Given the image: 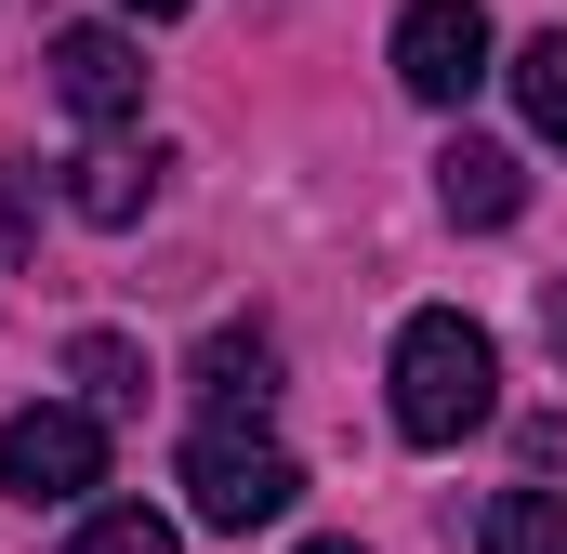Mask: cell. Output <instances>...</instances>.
<instances>
[{
    "mask_svg": "<svg viewBox=\"0 0 567 554\" xmlns=\"http://www.w3.org/2000/svg\"><path fill=\"white\" fill-rule=\"evenodd\" d=\"M198 397H212V410H265V397H278V343H265V330H212V343H198Z\"/></svg>",
    "mask_w": 567,
    "mask_h": 554,
    "instance_id": "ba28073f",
    "label": "cell"
},
{
    "mask_svg": "<svg viewBox=\"0 0 567 554\" xmlns=\"http://www.w3.org/2000/svg\"><path fill=\"white\" fill-rule=\"evenodd\" d=\"M66 383H80L93 410H145V343H120V330H80V343H66Z\"/></svg>",
    "mask_w": 567,
    "mask_h": 554,
    "instance_id": "9c48e42d",
    "label": "cell"
},
{
    "mask_svg": "<svg viewBox=\"0 0 567 554\" xmlns=\"http://www.w3.org/2000/svg\"><path fill=\"white\" fill-rule=\"evenodd\" d=\"M185 502H198V529H278L290 502H303V462H290L278 435H251V422H198L185 435Z\"/></svg>",
    "mask_w": 567,
    "mask_h": 554,
    "instance_id": "7a4b0ae2",
    "label": "cell"
},
{
    "mask_svg": "<svg viewBox=\"0 0 567 554\" xmlns=\"http://www.w3.org/2000/svg\"><path fill=\"white\" fill-rule=\"evenodd\" d=\"M515 106H528L542 145H567V27H542V40L515 53Z\"/></svg>",
    "mask_w": 567,
    "mask_h": 554,
    "instance_id": "8fae6325",
    "label": "cell"
},
{
    "mask_svg": "<svg viewBox=\"0 0 567 554\" xmlns=\"http://www.w3.org/2000/svg\"><path fill=\"white\" fill-rule=\"evenodd\" d=\"M0 489H13L27 515L106 489V410H13L0 422Z\"/></svg>",
    "mask_w": 567,
    "mask_h": 554,
    "instance_id": "3957f363",
    "label": "cell"
},
{
    "mask_svg": "<svg viewBox=\"0 0 567 554\" xmlns=\"http://www.w3.org/2000/svg\"><path fill=\"white\" fill-rule=\"evenodd\" d=\"M145 198H158V145H80L66 158V212L80 225H133Z\"/></svg>",
    "mask_w": 567,
    "mask_h": 554,
    "instance_id": "52a82bcc",
    "label": "cell"
},
{
    "mask_svg": "<svg viewBox=\"0 0 567 554\" xmlns=\"http://www.w3.org/2000/svg\"><path fill=\"white\" fill-rule=\"evenodd\" d=\"M542 330H555V357H567V277H555V290H542Z\"/></svg>",
    "mask_w": 567,
    "mask_h": 554,
    "instance_id": "5bb4252c",
    "label": "cell"
},
{
    "mask_svg": "<svg viewBox=\"0 0 567 554\" xmlns=\"http://www.w3.org/2000/svg\"><path fill=\"white\" fill-rule=\"evenodd\" d=\"M528 462H542V475L567 462V410H542V422H528Z\"/></svg>",
    "mask_w": 567,
    "mask_h": 554,
    "instance_id": "4fadbf2b",
    "label": "cell"
},
{
    "mask_svg": "<svg viewBox=\"0 0 567 554\" xmlns=\"http://www.w3.org/2000/svg\"><path fill=\"white\" fill-rule=\"evenodd\" d=\"M488 410H502V343H488L475 317H449V304L410 317V330H396V435H410V449H462Z\"/></svg>",
    "mask_w": 567,
    "mask_h": 554,
    "instance_id": "6da1fadb",
    "label": "cell"
},
{
    "mask_svg": "<svg viewBox=\"0 0 567 554\" xmlns=\"http://www.w3.org/2000/svg\"><path fill=\"white\" fill-rule=\"evenodd\" d=\"M435 198H449L462 225H515V212H528V172H515V145L462 133L449 158H435Z\"/></svg>",
    "mask_w": 567,
    "mask_h": 554,
    "instance_id": "8992f818",
    "label": "cell"
},
{
    "mask_svg": "<svg viewBox=\"0 0 567 554\" xmlns=\"http://www.w3.org/2000/svg\"><path fill=\"white\" fill-rule=\"evenodd\" d=\"M475 542H488V554H567V502H555V489H502Z\"/></svg>",
    "mask_w": 567,
    "mask_h": 554,
    "instance_id": "30bf717a",
    "label": "cell"
},
{
    "mask_svg": "<svg viewBox=\"0 0 567 554\" xmlns=\"http://www.w3.org/2000/svg\"><path fill=\"white\" fill-rule=\"evenodd\" d=\"M303 554H370V542H303Z\"/></svg>",
    "mask_w": 567,
    "mask_h": 554,
    "instance_id": "2e32d148",
    "label": "cell"
},
{
    "mask_svg": "<svg viewBox=\"0 0 567 554\" xmlns=\"http://www.w3.org/2000/svg\"><path fill=\"white\" fill-rule=\"evenodd\" d=\"M396 80H410L423 106H462V93L488 80V13H475V0H410V13H396Z\"/></svg>",
    "mask_w": 567,
    "mask_h": 554,
    "instance_id": "277c9868",
    "label": "cell"
},
{
    "mask_svg": "<svg viewBox=\"0 0 567 554\" xmlns=\"http://www.w3.org/2000/svg\"><path fill=\"white\" fill-rule=\"evenodd\" d=\"M120 13H185V0H120Z\"/></svg>",
    "mask_w": 567,
    "mask_h": 554,
    "instance_id": "9a60e30c",
    "label": "cell"
},
{
    "mask_svg": "<svg viewBox=\"0 0 567 554\" xmlns=\"http://www.w3.org/2000/svg\"><path fill=\"white\" fill-rule=\"evenodd\" d=\"M53 106L93 120V133L145 120V53L120 40V27H66V40H53Z\"/></svg>",
    "mask_w": 567,
    "mask_h": 554,
    "instance_id": "5b68a950",
    "label": "cell"
},
{
    "mask_svg": "<svg viewBox=\"0 0 567 554\" xmlns=\"http://www.w3.org/2000/svg\"><path fill=\"white\" fill-rule=\"evenodd\" d=\"M66 554H185V542H172V529H158L145 502H106V515H93V529H80Z\"/></svg>",
    "mask_w": 567,
    "mask_h": 554,
    "instance_id": "7c38bea8",
    "label": "cell"
}]
</instances>
